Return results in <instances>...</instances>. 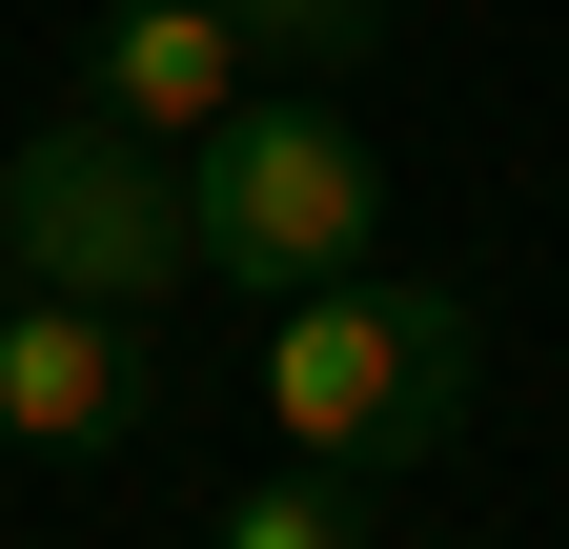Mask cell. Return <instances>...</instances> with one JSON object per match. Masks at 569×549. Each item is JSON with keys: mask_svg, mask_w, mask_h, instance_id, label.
<instances>
[{"mask_svg": "<svg viewBox=\"0 0 569 549\" xmlns=\"http://www.w3.org/2000/svg\"><path fill=\"white\" fill-rule=\"evenodd\" d=\"M244 387H264V428L306 448V468L407 489V468H448L468 387H488V306H468V286H407V264H326V286L264 306Z\"/></svg>", "mask_w": 569, "mask_h": 549, "instance_id": "obj_1", "label": "cell"}, {"mask_svg": "<svg viewBox=\"0 0 569 549\" xmlns=\"http://www.w3.org/2000/svg\"><path fill=\"white\" fill-rule=\"evenodd\" d=\"M183 244H203V286H244V306H284V286H326V264H367L387 244V163H367V122H346L326 82H244L224 122L183 143Z\"/></svg>", "mask_w": 569, "mask_h": 549, "instance_id": "obj_2", "label": "cell"}, {"mask_svg": "<svg viewBox=\"0 0 569 549\" xmlns=\"http://www.w3.org/2000/svg\"><path fill=\"white\" fill-rule=\"evenodd\" d=\"M0 264H21V286H82V306H142V326H163V306L203 286V244H183V163L142 143V122L61 102L41 143L0 163Z\"/></svg>", "mask_w": 569, "mask_h": 549, "instance_id": "obj_3", "label": "cell"}, {"mask_svg": "<svg viewBox=\"0 0 569 549\" xmlns=\"http://www.w3.org/2000/svg\"><path fill=\"white\" fill-rule=\"evenodd\" d=\"M163 428V347H142V306H82V286H0V448L41 468H102Z\"/></svg>", "mask_w": 569, "mask_h": 549, "instance_id": "obj_4", "label": "cell"}, {"mask_svg": "<svg viewBox=\"0 0 569 549\" xmlns=\"http://www.w3.org/2000/svg\"><path fill=\"white\" fill-rule=\"evenodd\" d=\"M244 82H264V41L224 21V0H102V21H82V102H102V122H142L163 163H183Z\"/></svg>", "mask_w": 569, "mask_h": 549, "instance_id": "obj_5", "label": "cell"}, {"mask_svg": "<svg viewBox=\"0 0 569 549\" xmlns=\"http://www.w3.org/2000/svg\"><path fill=\"white\" fill-rule=\"evenodd\" d=\"M224 549H367V468H306V448H284L264 489L224 509Z\"/></svg>", "mask_w": 569, "mask_h": 549, "instance_id": "obj_6", "label": "cell"}, {"mask_svg": "<svg viewBox=\"0 0 569 549\" xmlns=\"http://www.w3.org/2000/svg\"><path fill=\"white\" fill-rule=\"evenodd\" d=\"M224 21L284 61V82H346V61H387V0H224Z\"/></svg>", "mask_w": 569, "mask_h": 549, "instance_id": "obj_7", "label": "cell"}, {"mask_svg": "<svg viewBox=\"0 0 569 549\" xmlns=\"http://www.w3.org/2000/svg\"><path fill=\"white\" fill-rule=\"evenodd\" d=\"M0 286H21V264H0Z\"/></svg>", "mask_w": 569, "mask_h": 549, "instance_id": "obj_8", "label": "cell"}]
</instances>
